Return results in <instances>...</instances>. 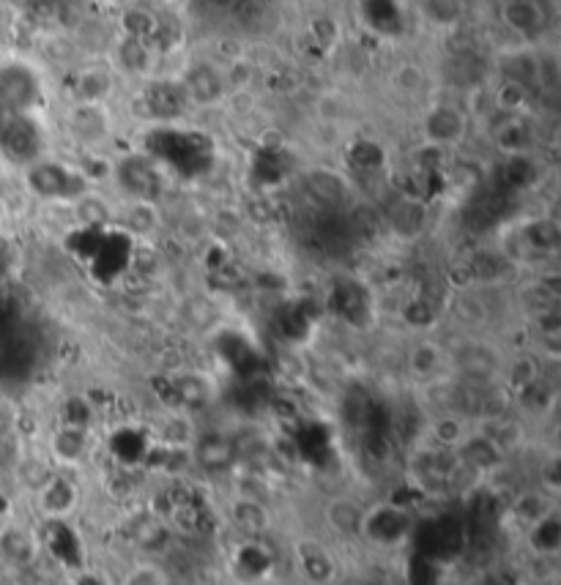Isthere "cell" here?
Here are the masks:
<instances>
[{
  "label": "cell",
  "mask_w": 561,
  "mask_h": 585,
  "mask_svg": "<svg viewBox=\"0 0 561 585\" xmlns=\"http://www.w3.org/2000/svg\"><path fill=\"white\" fill-rule=\"evenodd\" d=\"M520 542L529 550L534 561H556L561 553V523L559 514H553L548 520H542L534 528H529L526 534H520Z\"/></svg>",
  "instance_id": "cell-22"
},
{
  "label": "cell",
  "mask_w": 561,
  "mask_h": 585,
  "mask_svg": "<svg viewBox=\"0 0 561 585\" xmlns=\"http://www.w3.org/2000/svg\"><path fill=\"white\" fill-rule=\"evenodd\" d=\"M181 88H184V93H187L189 104L219 102V99H222V93H225L222 77H219L211 66H198V69H192Z\"/></svg>",
  "instance_id": "cell-25"
},
{
  "label": "cell",
  "mask_w": 561,
  "mask_h": 585,
  "mask_svg": "<svg viewBox=\"0 0 561 585\" xmlns=\"http://www.w3.org/2000/svg\"><path fill=\"white\" fill-rule=\"evenodd\" d=\"M6 25H9V6H6V3L0 0V31H3Z\"/></svg>",
  "instance_id": "cell-30"
},
{
  "label": "cell",
  "mask_w": 561,
  "mask_h": 585,
  "mask_svg": "<svg viewBox=\"0 0 561 585\" xmlns=\"http://www.w3.org/2000/svg\"><path fill=\"white\" fill-rule=\"evenodd\" d=\"M42 452L52 462V468H58V471L85 473L96 452L94 430L55 421L47 432V438H44Z\"/></svg>",
  "instance_id": "cell-10"
},
{
  "label": "cell",
  "mask_w": 561,
  "mask_h": 585,
  "mask_svg": "<svg viewBox=\"0 0 561 585\" xmlns=\"http://www.w3.org/2000/svg\"><path fill=\"white\" fill-rule=\"evenodd\" d=\"M143 107L156 124H178L181 115L187 113L189 99L184 88L176 83H151L143 91Z\"/></svg>",
  "instance_id": "cell-17"
},
{
  "label": "cell",
  "mask_w": 561,
  "mask_h": 585,
  "mask_svg": "<svg viewBox=\"0 0 561 585\" xmlns=\"http://www.w3.org/2000/svg\"><path fill=\"white\" fill-rule=\"evenodd\" d=\"M115 80L104 66H85L74 74V99L77 104H104L113 93Z\"/></svg>",
  "instance_id": "cell-23"
},
{
  "label": "cell",
  "mask_w": 561,
  "mask_h": 585,
  "mask_svg": "<svg viewBox=\"0 0 561 585\" xmlns=\"http://www.w3.org/2000/svg\"><path fill=\"white\" fill-rule=\"evenodd\" d=\"M493 148H499V154L504 159L531 156V151H534V129L526 121V115H504V121L493 129Z\"/></svg>",
  "instance_id": "cell-18"
},
{
  "label": "cell",
  "mask_w": 561,
  "mask_h": 585,
  "mask_svg": "<svg viewBox=\"0 0 561 585\" xmlns=\"http://www.w3.org/2000/svg\"><path fill=\"white\" fill-rule=\"evenodd\" d=\"M42 102V77L31 63L0 61V115H36Z\"/></svg>",
  "instance_id": "cell-9"
},
{
  "label": "cell",
  "mask_w": 561,
  "mask_h": 585,
  "mask_svg": "<svg viewBox=\"0 0 561 585\" xmlns=\"http://www.w3.org/2000/svg\"><path fill=\"white\" fill-rule=\"evenodd\" d=\"M217 520L233 539H274L282 531L277 503L228 490L217 503Z\"/></svg>",
  "instance_id": "cell-6"
},
{
  "label": "cell",
  "mask_w": 561,
  "mask_h": 585,
  "mask_svg": "<svg viewBox=\"0 0 561 585\" xmlns=\"http://www.w3.org/2000/svg\"><path fill=\"white\" fill-rule=\"evenodd\" d=\"M471 430H474V421L455 411H447V408H438L425 419V446L455 452Z\"/></svg>",
  "instance_id": "cell-16"
},
{
  "label": "cell",
  "mask_w": 561,
  "mask_h": 585,
  "mask_svg": "<svg viewBox=\"0 0 561 585\" xmlns=\"http://www.w3.org/2000/svg\"><path fill=\"white\" fill-rule=\"evenodd\" d=\"M422 9L436 25H455L466 14V0H419Z\"/></svg>",
  "instance_id": "cell-28"
},
{
  "label": "cell",
  "mask_w": 561,
  "mask_h": 585,
  "mask_svg": "<svg viewBox=\"0 0 561 585\" xmlns=\"http://www.w3.org/2000/svg\"><path fill=\"white\" fill-rule=\"evenodd\" d=\"M416 517L414 512L397 501H370L367 512H364L362 536H359V547L370 550V553L381 555H397L406 550L414 534Z\"/></svg>",
  "instance_id": "cell-5"
},
{
  "label": "cell",
  "mask_w": 561,
  "mask_h": 585,
  "mask_svg": "<svg viewBox=\"0 0 561 585\" xmlns=\"http://www.w3.org/2000/svg\"><path fill=\"white\" fill-rule=\"evenodd\" d=\"M282 569L296 585H343L348 580L343 547L318 528L291 531L282 539Z\"/></svg>",
  "instance_id": "cell-1"
},
{
  "label": "cell",
  "mask_w": 561,
  "mask_h": 585,
  "mask_svg": "<svg viewBox=\"0 0 561 585\" xmlns=\"http://www.w3.org/2000/svg\"><path fill=\"white\" fill-rule=\"evenodd\" d=\"M58 585H115V569L104 561H77L72 566L55 569Z\"/></svg>",
  "instance_id": "cell-24"
},
{
  "label": "cell",
  "mask_w": 561,
  "mask_h": 585,
  "mask_svg": "<svg viewBox=\"0 0 561 585\" xmlns=\"http://www.w3.org/2000/svg\"><path fill=\"white\" fill-rule=\"evenodd\" d=\"M121 28H124L126 39H137V42H148L151 33L159 28V22L151 11L146 9H129L121 20Z\"/></svg>",
  "instance_id": "cell-27"
},
{
  "label": "cell",
  "mask_w": 561,
  "mask_h": 585,
  "mask_svg": "<svg viewBox=\"0 0 561 585\" xmlns=\"http://www.w3.org/2000/svg\"><path fill=\"white\" fill-rule=\"evenodd\" d=\"M22 173H25L28 192L44 203L72 206L74 200L91 192V181L80 165H66V162H55V159L42 156L33 165L22 167Z\"/></svg>",
  "instance_id": "cell-7"
},
{
  "label": "cell",
  "mask_w": 561,
  "mask_h": 585,
  "mask_svg": "<svg viewBox=\"0 0 561 585\" xmlns=\"http://www.w3.org/2000/svg\"><path fill=\"white\" fill-rule=\"evenodd\" d=\"M143 154L151 156L165 173L178 178H195L214 165V143L198 129L178 124H159L151 132V140L143 145Z\"/></svg>",
  "instance_id": "cell-3"
},
{
  "label": "cell",
  "mask_w": 561,
  "mask_h": 585,
  "mask_svg": "<svg viewBox=\"0 0 561 585\" xmlns=\"http://www.w3.org/2000/svg\"><path fill=\"white\" fill-rule=\"evenodd\" d=\"M425 137L436 148L460 143L466 137V115L452 104H436L425 118Z\"/></svg>",
  "instance_id": "cell-20"
},
{
  "label": "cell",
  "mask_w": 561,
  "mask_h": 585,
  "mask_svg": "<svg viewBox=\"0 0 561 585\" xmlns=\"http://www.w3.org/2000/svg\"><path fill=\"white\" fill-rule=\"evenodd\" d=\"M501 20L523 42H537L548 28L551 9L542 0H504L501 3Z\"/></svg>",
  "instance_id": "cell-15"
},
{
  "label": "cell",
  "mask_w": 561,
  "mask_h": 585,
  "mask_svg": "<svg viewBox=\"0 0 561 585\" xmlns=\"http://www.w3.org/2000/svg\"><path fill=\"white\" fill-rule=\"evenodd\" d=\"M367 498L348 490H337V493L326 495L318 509V531L326 539H332L340 547H359V536H362L364 512H367Z\"/></svg>",
  "instance_id": "cell-8"
},
{
  "label": "cell",
  "mask_w": 561,
  "mask_h": 585,
  "mask_svg": "<svg viewBox=\"0 0 561 585\" xmlns=\"http://www.w3.org/2000/svg\"><path fill=\"white\" fill-rule=\"evenodd\" d=\"M50 555L44 544L42 525L28 512H14L0 520V577L17 583H33L47 572Z\"/></svg>",
  "instance_id": "cell-2"
},
{
  "label": "cell",
  "mask_w": 561,
  "mask_h": 585,
  "mask_svg": "<svg viewBox=\"0 0 561 585\" xmlns=\"http://www.w3.org/2000/svg\"><path fill=\"white\" fill-rule=\"evenodd\" d=\"M236 3H239V0H208V6H214V9H219V11L233 9Z\"/></svg>",
  "instance_id": "cell-29"
},
{
  "label": "cell",
  "mask_w": 561,
  "mask_h": 585,
  "mask_svg": "<svg viewBox=\"0 0 561 585\" xmlns=\"http://www.w3.org/2000/svg\"><path fill=\"white\" fill-rule=\"evenodd\" d=\"M113 175L132 203H154L156 206V200L162 197L167 184L165 170L143 151L115 162Z\"/></svg>",
  "instance_id": "cell-12"
},
{
  "label": "cell",
  "mask_w": 561,
  "mask_h": 585,
  "mask_svg": "<svg viewBox=\"0 0 561 585\" xmlns=\"http://www.w3.org/2000/svg\"><path fill=\"white\" fill-rule=\"evenodd\" d=\"M44 132L36 115H0V154L11 165L28 167L42 159Z\"/></svg>",
  "instance_id": "cell-11"
},
{
  "label": "cell",
  "mask_w": 561,
  "mask_h": 585,
  "mask_svg": "<svg viewBox=\"0 0 561 585\" xmlns=\"http://www.w3.org/2000/svg\"><path fill=\"white\" fill-rule=\"evenodd\" d=\"M518 244L520 257H531V260L553 257L559 249V227L551 219H531L518 227Z\"/></svg>",
  "instance_id": "cell-21"
},
{
  "label": "cell",
  "mask_w": 561,
  "mask_h": 585,
  "mask_svg": "<svg viewBox=\"0 0 561 585\" xmlns=\"http://www.w3.org/2000/svg\"><path fill=\"white\" fill-rule=\"evenodd\" d=\"M553 514H559V498L551 493H545L534 484H523L520 490L507 498L504 503V512L501 520L510 528L512 534H526L529 528H534L542 520H548Z\"/></svg>",
  "instance_id": "cell-13"
},
{
  "label": "cell",
  "mask_w": 561,
  "mask_h": 585,
  "mask_svg": "<svg viewBox=\"0 0 561 585\" xmlns=\"http://www.w3.org/2000/svg\"><path fill=\"white\" fill-rule=\"evenodd\" d=\"M85 503H88V487L83 473L55 468L50 479L25 501V512L39 525L80 523Z\"/></svg>",
  "instance_id": "cell-4"
},
{
  "label": "cell",
  "mask_w": 561,
  "mask_h": 585,
  "mask_svg": "<svg viewBox=\"0 0 561 585\" xmlns=\"http://www.w3.org/2000/svg\"><path fill=\"white\" fill-rule=\"evenodd\" d=\"M364 22L378 33L403 31V6L400 0H362Z\"/></svg>",
  "instance_id": "cell-26"
},
{
  "label": "cell",
  "mask_w": 561,
  "mask_h": 585,
  "mask_svg": "<svg viewBox=\"0 0 561 585\" xmlns=\"http://www.w3.org/2000/svg\"><path fill=\"white\" fill-rule=\"evenodd\" d=\"M406 372L416 383L433 386L438 380L449 378L447 348L436 339L422 337L406 350Z\"/></svg>",
  "instance_id": "cell-14"
},
{
  "label": "cell",
  "mask_w": 561,
  "mask_h": 585,
  "mask_svg": "<svg viewBox=\"0 0 561 585\" xmlns=\"http://www.w3.org/2000/svg\"><path fill=\"white\" fill-rule=\"evenodd\" d=\"M115 585H178V580L165 558H129L124 569H115Z\"/></svg>",
  "instance_id": "cell-19"
}]
</instances>
